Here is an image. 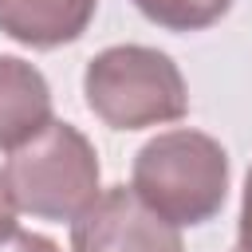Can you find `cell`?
<instances>
[{
  "instance_id": "1",
  "label": "cell",
  "mask_w": 252,
  "mask_h": 252,
  "mask_svg": "<svg viewBox=\"0 0 252 252\" xmlns=\"http://www.w3.org/2000/svg\"><path fill=\"white\" fill-rule=\"evenodd\" d=\"M228 150L193 126L154 134L130 169V189L177 228L209 224L228 197Z\"/></svg>"
},
{
  "instance_id": "2",
  "label": "cell",
  "mask_w": 252,
  "mask_h": 252,
  "mask_svg": "<svg viewBox=\"0 0 252 252\" xmlns=\"http://www.w3.org/2000/svg\"><path fill=\"white\" fill-rule=\"evenodd\" d=\"M0 173L20 213L35 220H55V224L79 220L102 193L98 150L79 126L63 118L47 122L32 142L8 150Z\"/></svg>"
},
{
  "instance_id": "3",
  "label": "cell",
  "mask_w": 252,
  "mask_h": 252,
  "mask_svg": "<svg viewBox=\"0 0 252 252\" xmlns=\"http://www.w3.org/2000/svg\"><path fill=\"white\" fill-rule=\"evenodd\" d=\"M83 98L110 130H150L189 114L181 67L146 43H114L91 55L83 71Z\"/></svg>"
},
{
  "instance_id": "4",
  "label": "cell",
  "mask_w": 252,
  "mask_h": 252,
  "mask_svg": "<svg viewBox=\"0 0 252 252\" xmlns=\"http://www.w3.org/2000/svg\"><path fill=\"white\" fill-rule=\"evenodd\" d=\"M71 252H185V240L130 185H110L71 220Z\"/></svg>"
},
{
  "instance_id": "5",
  "label": "cell",
  "mask_w": 252,
  "mask_h": 252,
  "mask_svg": "<svg viewBox=\"0 0 252 252\" xmlns=\"http://www.w3.org/2000/svg\"><path fill=\"white\" fill-rule=\"evenodd\" d=\"M55 122V102L43 71L20 55H0V150L32 142Z\"/></svg>"
},
{
  "instance_id": "6",
  "label": "cell",
  "mask_w": 252,
  "mask_h": 252,
  "mask_svg": "<svg viewBox=\"0 0 252 252\" xmlns=\"http://www.w3.org/2000/svg\"><path fill=\"white\" fill-rule=\"evenodd\" d=\"M98 12V0H0V32L24 47L51 51L75 43Z\"/></svg>"
},
{
  "instance_id": "7",
  "label": "cell",
  "mask_w": 252,
  "mask_h": 252,
  "mask_svg": "<svg viewBox=\"0 0 252 252\" xmlns=\"http://www.w3.org/2000/svg\"><path fill=\"white\" fill-rule=\"evenodd\" d=\"M150 24L165 28V32H205L213 24H220L232 8V0H130Z\"/></svg>"
},
{
  "instance_id": "8",
  "label": "cell",
  "mask_w": 252,
  "mask_h": 252,
  "mask_svg": "<svg viewBox=\"0 0 252 252\" xmlns=\"http://www.w3.org/2000/svg\"><path fill=\"white\" fill-rule=\"evenodd\" d=\"M0 252H63L51 236H43V232H24V228H16L4 244H0Z\"/></svg>"
},
{
  "instance_id": "9",
  "label": "cell",
  "mask_w": 252,
  "mask_h": 252,
  "mask_svg": "<svg viewBox=\"0 0 252 252\" xmlns=\"http://www.w3.org/2000/svg\"><path fill=\"white\" fill-rule=\"evenodd\" d=\"M236 248L252 252V165L244 173V193H240V217H236Z\"/></svg>"
},
{
  "instance_id": "10",
  "label": "cell",
  "mask_w": 252,
  "mask_h": 252,
  "mask_svg": "<svg viewBox=\"0 0 252 252\" xmlns=\"http://www.w3.org/2000/svg\"><path fill=\"white\" fill-rule=\"evenodd\" d=\"M16 213H20V209H16L12 189H8V181H4V173H0V244L20 228V224H16Z\"/></svg>"
},
{
  "instance_id": "11",
  "label": "cell",
  "mask_w": 252,
  "mask_h": 252,
  "mask_svg": "<svg viewBox=\"0 0 252 252\" xmlns=\"http://www.w3.org/2000/svg\"><path fill=\"white\" fill-rule=\"evenodd\" d=\"M232 252H244V248H232Z\"/></svg>"
}]
</instances>
